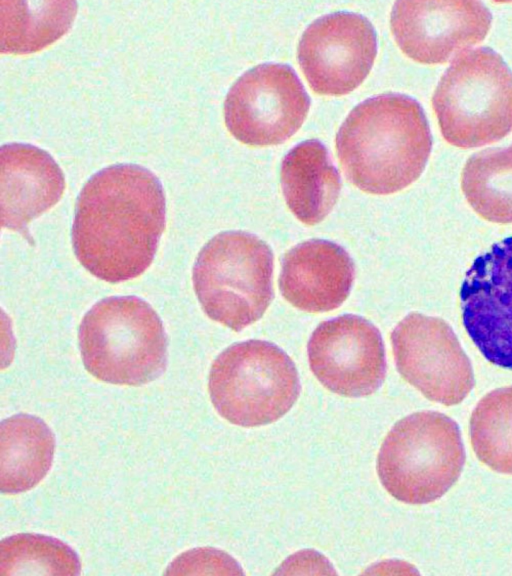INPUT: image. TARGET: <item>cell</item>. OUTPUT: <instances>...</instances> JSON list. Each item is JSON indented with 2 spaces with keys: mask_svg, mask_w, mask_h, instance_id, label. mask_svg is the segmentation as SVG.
I'll return each mask as SVG.
<instances>
[{
  "mask_svg": "<svg viewBox=\"0 0 512 576\" xmlns=\"http://www.w3.org/2000/svg\"><path fill=\"white\" fill-rule=\"evenodd\" d=\"M165 218V194L155 174L136 164L108 166L91 176L78 195L74 253L101 280H131L151 265Z\"/></svg>",
  "mask_w": 512,
  "mask_h": 576,
  "instance_id": "6da1fadb",
  "label": "cell"
},
{
  "mask_svg": "<svg viewBox=\"0 0 512 576\" xmlns=\"http://www.w3.org/2000/svg\"><path fill=\"white\" fill-rule=\"evenodd\" d=\"M432 148L425 113L413 98L381 94L358 104L336 135L346 178L371 194L398 192L423 172Z\"/></svg>",
  "mask_w": 512,
  "mask_h": 576,
  "instance_id": "7a4b0ae2",
  "label": "cell"
},
{
  "mask_svg": "<svg viewBox=\"0 0 512 576\" xmlns=\"http://www.w3.org/2000/svg\"><path fill=\"white\" fill-rule=\"evenodd\" d=\"M78 340L86 370L103 382L140 386L166 369L163 323L136 296L107 297L94 304L81 321Z\"/></svg>",
  "mask_w": 512,
  "mask_h": 576,
  "instance_id": "3957f363",
  "label": "cell"
},
{
  "mask_svg": "<svg viewBox=\"0 0 512 576\" xmlns=\"http://www.w3.org/2000/svg\"><path fill=\"white\" fill-rule=\"evenodd\" d=\"M432 106L449 144L499 141L512 130V71L491 48L463 51L441 77Z\"/></svg>",
  "mask_w": 512,
  "mask_h": 576,
  "instance_id": "277c9868",
  "label": "cell"
},
{
  "mask_svg": "<svg viewBox=\"0 0 512 576\" xmlns=\"http://www.w3.org/2000/svg\"><path fill=\"white\" fill-rule=\"evenodd\" d=\"M464 462L457 423L443 413L421 411L402 418L388 432L377 457V472L397 500L426 504L452 487Z\"/></svg>",
  "mask_w": 512,
  "mask_h": 576,
  "instance_id": "5b68a950",
  "label": "cell"
},
{
  "mask_svg": "<svg viewBox=\"0 0 512 576\" xmlns=\"http://www.w3.org/2000/svg\"><path fill=\"white\" fill-rule=\"evenodd\" d=\"M274 256L257 236L243 231L215 235L200 250L193 287L205 314L239 332L259 320L274 292Z\"/></svg>",
  "mask_w": 512,
  "mask_h": 576,
  "instance_id": "8992f818",
  "label": "cell"
},
{
  "mask_svg": "<svg viewBox=\"0 0 512 576\" xmlns=\"http://www.w3.org/2000/svg\"><path fill=\"white\" fill-rule=\"evenodd\" d=\"M208 390L224 419L243 427L275 422L294 405L300 393L292 359L264 340L235 343L212 363Z\"/></svg>",
  "mask_w": 512,
  "mask_h": 576,
  "instance_id": "52a82bcc",
  "label": "cell"
},
{
  "mask_svg": "<svg viewBox=\"0 0 512 576\" xmlns=\"http://www.w3.org/2000/svg\"><path fill=\"white\" fill-rule=\"evenodd\" d=\"M309 97L294 70L266 63L242 74L224 102L229 132L251 146L276 145L289 139L304 122Z\"/></svg>",
  "mask_w": 512,
  "mask_h": 576,
  "instance_id": "ba28073f",
  "label": "cell"
},
{
  "mask_svg": "<svg viewBox=\"0 0 512 576\" xmlns=\"http://www.w3.org/2000/svg\"><path fill=\"white\" fill-rule=\"evenodd\" d=\"M391 343L399 374L427 399L452 406L472 390L470 360L443 319L412 312L393 329Z\"/></svg>",
  "mask_w": 512,
  "mask_h": 576,
  "instance_id": "9c48e42d",
  "label": "cell"
},
{
  "mask_svg": "<svg viewBox=\"0 0 512 576\" xmlns=\"http://www.w3.org/2000/svg\"><path fill=\"white\" fill-rule=\"evenodd\" d=\"M377 54L371 22L353 12H335L313 21L303 32L297 57L312 90L344 95L367 77Z\"/></svg>",
  "mask_w": 512,
  "mask_h": 576,
  "instance_id": "30bf717a",
  "label": "cell"
},
{
  "mask_svg": "<svg viewBox=\"0 0 512 576\" xmlns=\"http://www.w3.org/2000/svg\"><path fill=\"white\" fill-rule=\"evenodd\" d=\"M307 350L311 371L336 394L364 397L384 382L386 358L381 333L361 316L344 314L321 322Z\"/></svg>",
  "mask_w": 512,
  "mask_h": 576,
  "instance_id": "8fae6325",
  "label": "cell"
},
{
  "mask_svg": "<svg viewBox=\"0 0 512 576\" xmlns=\"http://www.w3.org/2000/svg\"><path fill=\"white\" fill-rule=\"evenodd\" d=\"M492 23L480 1H397L390 27L401 51L423 64H443L481 42Z\"/></svg>",
  "mask_w": 512,
  "mask_h": 576,
  "instance_id": "7c38bea8",
  "label": "cell"
},
{
  "mask_svg": "<svg viewBox=\"0 0 512 576\" xmlns=\"http://www.w3.org/2000/svg\"><path fill=\"white\" fill-rule=\"evenodd\" d=\"M460 299L463 324L482 355L512 369V237L474 260Z\"/></svg>",
  "mask_w": 512,
  "mask_h": 576,
  "instance_id": "4fadbf2b",
  "label": "cell"
},
{
  "mask_svg": "<svg viewBox=\"0 0 512 576\" xmlns=\"http://www.w3.org/2000/svg\"><path fill=\"white\" fill-rule=\"evenodd\" d=\"M65 189L64 174L52 156L30 144L0 149L1 226L31 242L28 225L53 207Z\"/></svg>",
  "mask_w": 512,
  "mask_h": 576,
  "instance_id": "5bb4252c",
  "label": "cell"
},
{
  "mask_svg": "<svg viewBox=\"0 0 512 576\" xmlns=\"http://www.w3.org/2000/svg\"><path fill=\"white\" fill-rule=\"evenodd\" d=\"M355 266L348 252L337 243L311 239L297 244L282 259L279 289L296 308L327 312L348 297Z\"/></svg>",
  "mask_w": 512,
  "mask_h": 576,
  "instance_id": "9a60e30c",
  "label": "cell"
},
{
  "mask_svg": "<svg viewBox=\"0 0 512 576\" xmlns=\"http://www.w3.org/2000/svg\"><path fill=\"white\" fill-rule=\"evenodd\" d=\"M280 181L288 208L306 225L318 224L330 213L341 189L328 150L316 139L297 144L285 155Z\"/></svg>",
  "mask_w": 512,
  "mask_h": 576,
  "instance_id": "2e32d148",
  "label": "cell"
},
{
  "mask_svg": "<svg viewBox=\"0 0 512 576\" xmlns=\"http://www.w3.org/2000/svg\"><path fill=\"white\" fill-rule=\"evenodd\" d=\"M55 438L40 418L16 414L0 425V489L17 494L35 487L51 468Z\"/></svg>",
  "mask_w": 512,
  "mask_h": 576,
  "instance_id": "e0dca14e",
  "label": "cell"
},
{
  "mask_svg": "<svg viewBox=\"0 0 512 576\" xmlns=\"http://www.w3.org/2000/svg\"><path fill=\"white\" fill-rule=\"evenodd\" d=\"M76 13V1H0V52L44 49L71 28Z\"/></svg>",
  "mask_w": 512,
  "mask_h": 576,
  "instance_id": "ac0fdd59",
  "label": "cell"
},
{
  "mask_svg": "<svg viewBox=\"0 0 512 576\" xmlns=\"http://www.w3.org/2000/svg\"><path fill=\"white\" fill-rule=\"evenodd\" d=\"M461 188L483 219L512 223V145L472 155L462 170Z\"/></svg>",
  "mask_w": 512,
  "mask_h": 576,
  "instance_id": "d6986e66",
  "label": "cell"
},
{
  "mask_svg": "<svg viewBox=\"0 0 512 576\" xmlns=\"http://www.w3.org/2000/svg\"><path fill=\"white\" fill-rule=\"evenodd\" d=\"M469 432L474 452L483 464L512 474V386L495 389L478 402Z\"/></svg>",
  "mask_w": 512,
  "mask_h": 576,
  "instance_id": "ffe728a7",
  "label": "cell"
},
{
  "mask_svg": "<svg viewBox=\"0 0 512 576\" xmlns=\"http://www.w3.org/2000/svg\"><path fill=\"white\" fill-rule=\"evenodd\" d=\"M76 552L59 539L19 533L0 543V575H78Z\"/></svg>",
  "mask_w": 512,
  "mask_h": 576,
  "instance_id": "44dd1931",
  "label": "cell"
},
{
  "mask_svg": "<svg viewBox=\"0 0 512 576\" xmlns=\"http://www.w3.org/2000/svg\"><path fill=\"white\" fill-rule=\"evenodd\" d=\"M204 573L242 574V571L233 559L224 552L213 548H197L178 556L168 566L165 574Z\"/></svg>",
  "mask_w": 512,
  "mask_h": 576,
  "instance_id": "7402d4cb",
  "label": "cell"
}]
</instances>
